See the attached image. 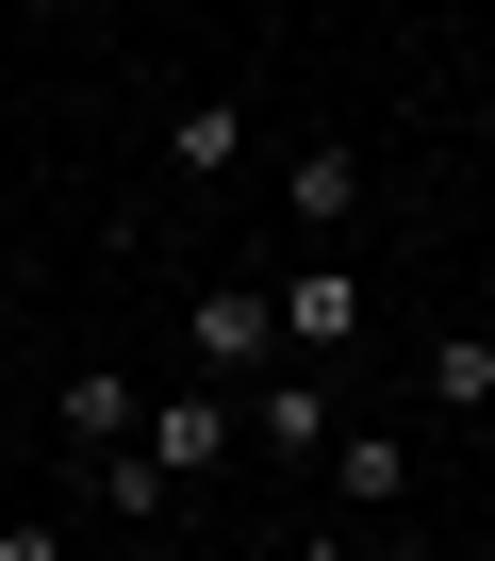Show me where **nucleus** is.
I'll return each instance as SVG.
<instances>
[{
  "label": "nucleus",
  "instance_id": "obj_11",
  "mask_svg": "<svg viewBox=\"0 0 495 561\" xmlns=\"http://www.w3.org/2000/svg\"><path fill=\"white\" fill-rule=\"evenodd\" d=\"M18 18H83V0H18Z\"/></svg>",
  "mask_w": 495,
  "mask_h": 561
},
{
  "label": "nucleus",
  "instance_id": "obj_6",
  "mask_svg": "<svg viewBox=\"0 0 495 561\" xmlns=\"http://www.w3.org/2000/svg\"><path fill=\"white\" fill-rule=\"evenodd\" d=\"M165 165H182V182H231V165H248V100H182V116H165Z\"/></svg>",
  "mask_w": 495,
  "mask_h": 561
},
{
  "label": "nucleus",
  "instance_id": "obj_9",
  "mask_svg": "<svg viewBox=\"0 0 495 561\" xmlns=\"http://www.w3.org/2000/svg\"><path fill=\"white\" fill-rule=\"evenodd\" d=\"M50 413H67V462H83V446H116V430H133V380H116V364H83Z\"/></svg>",
  "mask_w": 495,
  "mask_h": 561
},
{
  "label": "nucleus",
  "instance_id": "obj_4",
  "mask_svg": "<svg viewBox=\"0 0 495 561\" xmlns=\"http://www.w3.org/2000/svg\"><path fill=\"white\" fill-rule=\"evenodd\" d=\"M83 512H133V528H149V512H182V479L116 430V446H83Z\"/></svg>",
  "mask_w": 495,
  "mask_h": 561
},
{
  "label": "nucleus",
  "instance_id": "obj_5",
  "mask_svg": "<svg viewBox=\"0 0 495 561\" xmlns=\"http://www.w3.org/2000/svg\"><path fill=\"white\" fill-rule=\"evenodd\" d=\"M347 331H364V280L347 264H298L281 280V347H347Z\"/></svg>",
  "mask_w": 495,
  "mask_h": 561
},
{
  "label": "nucleus",
  "instance_id": "obj_8",
  "mask_svg": "<svg viewBox=\"0 0 495 561\" xmlns=\"http://www.w3.org/2000/svg\"><path fill=\"white\" fill-rule=\"evenodd\" d=\"M413 397H429V413H495V331H446V347L413 364Z\"/></svg>",
  "mask_w": 495,
  "mask_h": 561
},
{
  "label": "nucleus",
  "instance_id": "obj_2",
  "mask_svg": "<svg viewBox=\"0 0 495 561\" xmlns=\"http://www.w3.org/2000/svg\"><path fill=\"white\" fill-rule=\"evenodd\" d=\"M281 215L331 248V231L364 215V149H347V133H298V149H281Z\"/></svg>",
  "mask_w": 495,
  "mask_h": 561
},
{
  "label": "nucleus",
  "instance_id": "obj_7",
  "mask_svg": "<svg viewBox=\"0 0 495 561\" xmlns=\"http://www.w3.org/2000/svg\"><path fill=\"white\" fill-rule=\"evenodd\" d=\"M331 495H347V512H396V495H413L396 430H331Z\"/></svg>",
  "mask_w": 495,
  "mask_h": 561
},
{
  "label": "nucleus",
  "instance_id": "obj_3",
  "mask_svg": "<svg viewBox=\"0 0 495 561\" xmlns=\"http://www.w3.org/2000/svg\"><path fill=\"white\" fill-rule=\"evenodd\" d=\"M133 446H149L165 479H215V462H231V397H215V364H198L182 397H149V430H133Z\"/></svg>",
  "mask_w": 495,
  "mask_h": 561
},
{
  "label": "nucleus",
  "instance_id": "obj_10",
  "mask_svg": "<svg viewBox=\"0 0 495 561\" xmlns=\"http://www.w3.org/2000/svg\"><path fill=\"white\" fill-rule=\"evenodd\" d=\"M265 446L281 462H331V380H265Z\"/></svg>",
  "mask_w": 495,
  "mask_h": 561
},
{
  "label": "nucleus",
  "instance_id": "obj_1",
  "mask_svg": "<svg viewBox=\"0 0 495 561\" xmlns=\"http://www.w3.org/2000/svg\"><path fill=\"white\" fill-rule=\"evenodd\" d=\"M182 347H198L215 380H248V364L281 347V298H265V280H198V314H182Z\"/></svg>",
  "mask_w": 495,
  "mask_h": 561
}]
</instances>
